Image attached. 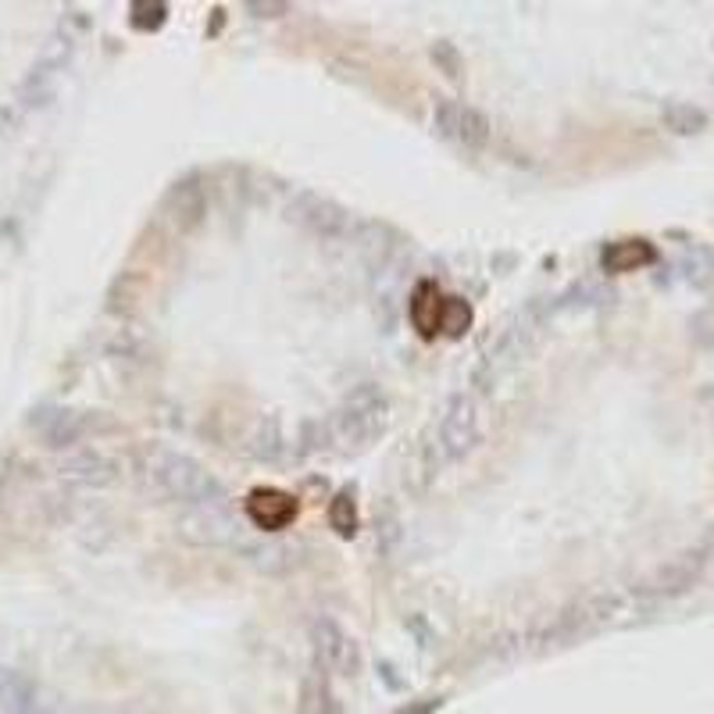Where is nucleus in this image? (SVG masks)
Wrapping results in <instances>:
<instances>
[{"label":"nucleus","mask_w":714,"mask_h":714,"mask_svg":"<svg viewBox=\"0 0 714 714\" xmlns=\"http://www.w3.org/2000/svg\"><path fill=\"white\" fill-rule=\"evenodd\" d=\"M286 215H290V221H297L304 232H311V237H318V240H347L357 232L347 207L329 201V196H322V193H311V190H301L297 196H293Z\"/></svg>","instance_id":"5"},{"label":"nucleus","mask_w":714,"mask_h":714,"mask_svg":"<svg viewBox=\"0 0 714 714\" xmlns=\"http://www.w3.org/2000/svg\"><path fill=\"white\" fill-rule=\"evenodd\" d=\"M550 315H553V301H547V297H533L522 311H514L511 322L497 332V340L483 350V357H479V365L472 372V386L475 390L497 386L500 379L508 375L528 350H533V343H536L539 332H544Z\"/></svg>","instance_id":"2"},{"label":"nucleus","mask_w":714,"mask_h":714,"mask_svg":"<svg viewBox=\"0 0 714 714\" xmlns=\"http://www.w3.org/2000/svg\"><path fill=\"white\" fill-rule=\"evenodd\" d=\"M15 129V115H11V111L0 104V132H11Z\"/></svg>","instance_id":"31"},{"label":"nucleus","mask_w":714,"mask_h":714,"mask_svg":"<svg viewBox=\"0 0 714 714\" xmlns=\"http://www.w3.org/2000/svg\"><path fill=\"white\" fill-rule=\"evenodd\" d=\"M611 301V290L597 279H578L553 301V311H586V307H600Z\"/></svg>","instance_id":"18"},{"label":"nucleus","mask_w":714,"mask_h":714,"mask_svg":"<svg viewBox=\"0 0 714 714\" xmlns=\"http://www.w3.org/2000/svg\"><path fill=\"white\" fill-rule=\"evenodd\" d=\"M400 539H404V533H400V519H397V511H393V508H383V514H379V553H383V558L390 561L393 553H397Z\"/></svg>","instance_id":"25"},{"label":"nucleus","mask_w":714,"mask_h":714,"mask_svg":"<svg viewBox=\"0 0 714 714\" xmlns=\"http://www.w3.org/2000/svg\"><path fill=\"white\" fill-rule=\"evenodd\" d=\"M619 611V600L614 597H594V600H583V604H572L569 611H561L553 625L547 629V643H569V639L589 633L594 625H600L604 619Z\"/></svg>","instance_id":"12"},{"label":"nucleus","mask_w":714,"mask_h":714,"mask_svg":"<svg viewBox=\"0 0 714 714\" xmlns=\"http://www.w3.org/2000/svg\"><path fill=\"white\" fill-rule=\"evenodd\" d=\"M661 122L664 129H672L675 137H697V132L707 129V115L700 111L697 104H686V101H668L661 107Z\"/></svg>","instance_id":"19"},{"label":"nucleus","mask_w":714,"mask_h":714,"mask_svg":"<svg viewBox=\"0 0 714 714\" xmlns=\"http://www.w3.org/2000/svg\"><path fill=\"white\" fill-rule=\"evenodd\" d=\"M439 315H443V297L433 282H418L411 293V322L422 336H436L439 332Z\"/></svg>","instance_id":"17"},{"label":"nucleus","mask_w":714,"mask_h":714,"mask_svg":"<svg viewBox=\"0 0 714 714\" xmlns=\"http://www.w3.org/2000/svg\"><path fill=\"white\" fill-rule=\"evenodd\" d=\"M0 711L4 714H33L40 711L36 700V683L22 672H4L0 675Z\"/></svg>","instance_id":"16"},{"label":"nucleus","mask_w":714,"mask_h":714,"mask_svg":"<svg viewBox=\"0 0 714 714\" xmlns=\"http://www.w3.org/2000/svg\"><path fill=\"white\" fill-rule=\"evenodd\" d=\"M237 522L229 519L226 503H215V508H187V514L179 519V533L190 544L201 547H226L237 544Z\"/></svg>","instance_id":"9"},{"label":"nucleus","mask_w":714,"mask_h":714,"mask_svg":"<svg viewBox=\"0 0 714 714\" xmlns=\"http://www.w3.org/2000/svg\"><path fill=\"white\" fill-rule=\"evenodd\" d=\"M479 439H483V418H479V404L472 393H454L443 404L439 422H436V454L439 461H461L468 458Z\"/></svg>","instance_id":"4"},{"label":"nucleus","mask_w":714,"mask_h":714,"mask_svg":"<svg viewBox=\"0 0 714 714\" xmlns=\"http://www.w3.org/2000/svg\"><path fill=\"white\" fill-rule=\"evenodd\" d=\"M693 340L704 343V347H714V307H704L697 318H693Z\"/></svg>","instance_id":"28"},{"label":"nucleus","mask_w":714,"mask_h":714,"mask_svg":"<svg viewBox=\"0 0 714 714\" xmlns=\"http://www.w3.org/2000/svg\"><path fill=\"white\" fill-rule=\"evenodd\" d=\"M329 525L336 528L343 539H350L357 533V503H354V497L347 494V489L332 497V503H329Z\"/></svg>","instance_id":"23"},{"label":"nucleus","mask_w":714,"mask_h":714,"mask_svg":"<svg viewBox=\"0 0 714 714\" xmlns=\"http://www.w3.org/2000/svg\"><path fill=\"white\" fill-rule=\"evenodd\" d=\"M165 212L179 232H193L207 218V190L201 176H182L165 193Z\"/></svg>","instance_id":"11"},{"label":"nucleus","mask_w":714,"mask_h":714,"mask_svg":"<svg viewBox=\"0 0 714 714\" xmlns=\"http://www.w3.org/2000/svg\"><path fill=\"white\" fill-rule=\"evenodd\" d=\"M251 454L257 461H276L282 454V433L276 418H257L251 429Z\"/></svg>","instance_id":"21"},{"label":"nucleus","mask_w":714,"mask_h":714,"mask_svg":"<svg viewBox=\"0 0 714 714\" xmlns=\"http://www.w3.org/2000/svg\"><path fill=\"white\" fill-rule=\"evenodd\" d=\"M11 475H15V458H0V500H4V494H8V486H11Z\"/></svg>","instance_id":"30"},{"label":"nucleus","mask_w":714,"mask_h":714,"mask_svg":"<svg viewBox=\"0 0 714 714\" xmlns=\"http://www.w3.org/2000/svg\"><path fill=\"white\" fill-rule=\"evenodd\" d=\"M658 262V251L654 243L647 240H619V243H608L604 254H600V268L611 276H622V272H636V268H647Z\"/></svg>","instance_id":"15"},{"label":"nucleus","mask_w":714,"mask_h":714,"mask_svg":"<svg viewBox=\"0 0 714 714\" xmlns=\"http://www.w3.org/2000/svg\"><path fill=\"white\" fill-rule=\"evenodd\" d=\"M433 61L443 72H447L450 79L461 76V54H458V47H454V43H436L433 47Z\"/></svg>","instance_id":"27"},{"label":"nucleus","mask_w":714,"mask_h":714,"mask_svg":"<svg viewBox=\"0 0 714 714\" xmlns=\"http://www.w3.org/2000/svg\"><path fill=\"white\" fill-rule=\"evenodd\" d=\"M700 569H704V553H700V550H689V553H683V558L668 561L664 569H658L639 589H643V594H654V597L683 594L686 586L697 583Z\"/></svg>","instance_id":"14"},{"label":"nucleus","mask_w":714,"mask_h":714,"mask_svg":"<svg viewBox=\"0 0 714 714\" xmlns=\"http://www.w3.org/2000/svg\"><path fill=\"white\" fill-rule=\"evenodd\" d=\"M168 18V8L165 4H137L132 8V29H162Z\"/></svg>","instance_id":"26"},{"label":"nucleus","mask_w":714,"mask_h":714,"mask_svg":"<svg viewBox=\"0 0 714 714\" xmlns=\"http://www.w3.org/2000/svg\"><path fill=\"white\" fill-rule=\"evenodd\" d=\"M301 714H340V700L332 693L326 672L307 675L301 689Z\"/></svg>","instance_id":"20"},{"label":"nucleus","mask_w":714,"mask_h":714,"mask_svg":"<svg viewBox=\"0 0 714 714\" xmlns=\"http://www.w3.org/2000/svg\"><path fill=\"white\" fill-rule=\"evenodd\" d=\"M311 647L318 668L326 675H357L361 672V654H357L354 636L332 619H315L311 622Z\"/></svg>","instance_id":"8"},{"label":"nucleus","mask_w":714,"mask_h":714,"mask_svg":"<svg viewBox=\"0 0 714 714\" xmlns=\"http://www.w3.org/2000/svg\"><path fill=\"white\" fill-rule=\"evenodd\" d=\"M247 11L257 18H279V15H290V4H247Z\"/></svg>","instance_id":"29"},{"label":"nucleus","mask_w":714,"mask_h":714,"mask_svg":"<svg viewBox=\"0 0 714 714\" xmlns=\"http://www.w3.org/2000/svg\"><path fill=\"white\" fill-rule=\"evenodd\" d=\"M683 279L689 282V286H707V282L714 279V254L707 247H689L683 254Z\"/></svg>","instance_id":"22"},{"label":"nucleus","mask_w":714,"mask_h":714,"mask_svg":"<svg viewBox=\"0 0 714 714\" xmlns=\"http://www.w3.org/2000/svg\"><path fill=\"white\" fill-rule=\"evenodd\" d=\"M58 475L76 486H107L118 479V461L101 447H76L58 461Z\"/></svg>","instance_id":"10"},{"label":"nucleus","mask_w":714,"mask_h":714,"mask_svg":"<svg viewBox=\"0 0 714 714\" xmlns=\"http://www.w3.org/2000/svg\"><path fill=\"white\" fill-rule=\"evenodd\" d=\"M433 707H439V700H425V704L411 707V714H429V711H433ZM404 714H408V711H404Z\"/></svg>","instance_id":"32"},{"label":"nucleus","mask_w":714,"mask_h":714,"mask_svg":"<svg viewBox=\"0 0 714 714\" xmlns=\"http://www.w3.org/2000/svg\"><path fill=\"white\" fill-rule=\"evenodd\" d=\"M386 422H390L386 393L372 383H361V386H354L347 397L340 400V408L329 415L326 443H336L340 450H365L386 433Z\"/></svg>","instance_id":"3"},{"label":"nucleus","mask_w":714,"mask_h":714,"mask_svg":"<svg viewBox=\"0 0 714 714\" xmlns=\"http://www.w3.org/2000/svg\"><path fill=\"white\" fill-rule=\"evenodd\" d=\"M247 519L265 528V533H279V528H286L293 519H297V500H293L286 489H254L247 497Z\"/></svg>","instance_id":"13"},{"label":"nucleus","mask_w":714,"mask_h":714,"mask_svg":"<svg viewBox=\"0 0 714 714\" xmlns=\"http://www.w3.org/2000/svg\"><path fill=\"white\" fill-rule=\"evenodd\" d=\"M137 472L154 494L182 503V508H215L226 503V489L207 468L182 450L162 447V443H143L137 450Z\"/></svg>","instance_id":"1"},{"label":"nucleus","mask_w":714,"mask_h":714,"mask_svg":"<svg viewBox=\"0 0 714 714\" xmlns=\"http://www.w3.org/2000/svg\"><path fill=\"white\" fill-rule=\"evenodd\" d=\"M433 126L443 140L458 143V146H464V151H483V146L489 143V118L479 107L450 101V97L436 101Z\"/></svg>","instance_id":"7"},{"label":"nucleus","mask_w":714,"mask_h":714,"mask_svg":"<svg viewBox=\"0 0 714 714\" xmlns=\"http://www.w3.org/2000/svg\"><path fill=\"white\" fill-rule=\"evenodd\" d=\"M29 429L43 439L47 450H76L79 443L93 433L97 415L93 411H76V408H61V404H43L36 408L29 418Z\"/></svg>","instance_id":"6"},{"label":"nucleus","mask_w":714,"mask_h":714,"mask_svg":"<svg viewBox=\"0 0 714 714\" xmlns=\"http://www.w3.org/2000/svg\"><path fill=\"white\" fill-rule=\"evenodd\" d=\"M472 326V304L461 297H443V315H439V332L447 336H461Z\"/></svg>","instance_id":"24"}]
</instances>
